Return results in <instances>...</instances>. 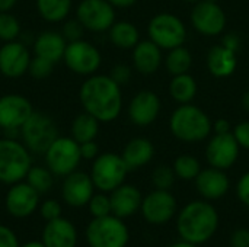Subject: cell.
Listing matches in <instances>:
<instances>
[{"instance_id": "6da1fadb", "label": "cell", "mask_w": 249, "mask_h": 247, "mask_svg": "<svg viewBox=\"0 0 249 247\" xmlns=\"http://www.w3.org/2000/svg\"><path fill=\"white\" fill-rule=\"evenodd\" d=\"M79 98L85 112L93 115L99 122H111L121 112V86L109 76H90L82 84Z\"/></svg>"}, {"instance_id": "7a4b0ae2", "label": "cell", "mask_w": 249, "mask_h": 247, "mask_svg": "<svg viewBox=\"0 0 249 247\" xmlns=\"http://www.w3.org/2000/svg\"><path fill=\"white\" fill-rule=\"evenodd\" d=\"M217 229V210L207 201H193L187 204L177 218V230L181 240L197 246L207 243L216 234Z\"/></svg>"}, {"instance_id": "3957f363", "label": "cell", "mask_w": 249, "mask_h": 247, "mask_svg": "<svg viewBox=\"0 0 249 247\" xmlns=\"http://www.w3.org/2000/svg\"><path fill=\"white\" fill-rule=\"evenodd\" d=\"M31 151L15 138L0 140V182L13 185L23 181L32 167Z\"/></svg>"}, {"instance_id": "277c9868", "label": "cell", "mask_w": 249, "mask_h": 247, "mask_svg": "<svg viewBox=\"0 0 249 247\" xmlns=\"http://www.w3.org/2000/svg\"><path fill=\"white\" fill-rule=\"evenodd\" d=\"M171 131L184 143H198L210 134L212 121L197 106L184 103L171 116Z\"/></svg>"}, {"instance_id": "5b68a950", "label": "cell", "mask_w": 249, "mask_h": 247, "mask_svg": "<svg viewBox=\"0 0 249 247\" xmlns=\"http://www.w3.org/2000/svg\"><path fill=\"white\" fill-rule=\"evenodd\" d=\"M25 147L34 154H45L50 146L60 137L55 121L44 114L34 111L20 128Z\"/></svg>"}, {"instance_id": "8992f818", "label": "cell", "mask_w": 249, "mask_h": 247, "mask_svg": "<svg viewBox=\"0 0 249 247\" xmlns=\"http://www.w3.org/2000/svg\"><path fill=\"white\" fill-rule=\"evenodd\" d=\"M85 234L90 247H125L130 240L125 223L112 214L93 218L88 224Z\"/></svg>"}, {"instance_id": "52a82bcc", "label": "cell", "mask_w": 249, "mask_h": 247, "mask_svg": "<svg viewBox=\"0 0 249 247\" xmlns=\"http://www.w3.org/2000/svg\"><path fill=\"white\" fill-rule=\"evenodd\" d=\"M128 172L130 170L121 156L115 153H104L95 159L90 178L95 188L101 192H112L124 183Z\"/></svg>"}, {"instance_id": "ba28073f", "label": "cell", "mask_w": 249, "mask_h": 247, "mask_svg": "<svg viewBox=\"0 0 249 247\" xmlns=\"http://www.w3.org/2000/svg\"><path fill=\"white\" fill-rule=\"evenodd\" d=\"M44 156L45 165L53 175L66 178L77 169L82 160L80 144L73 137H58Z\"/></svg>"}, {"instance_id": "9c48e42d", "label": "cell", "mask_w": 249, "mask_h": 247, "mask_svg": "<svg viewBox=\"0 0 249 247\" xmlns=\"http://www.w3.org/2000/svg\"><path fill=\"white\" fill-rule=\"evenodd\" d=\"M150 39L160 48L172 49L181 47L187 36L185 25L171 13H159L149 23Z\"/></svg>"}, {"instance_id": "30bf717a", "label": "cell", "mask_w": 249, "mask_h": 247, "mask_svg": "<svg viewBox=\"0 0 249 247\" xmlns=\"http://www.w3.org/2000/svg\"><path fill=\"white\" fill-rule=\"evenodd\" d=\"M63 60L73 73L80 76H92L102 61L98 48L85 39L67 42Z\"/></svg>"}, {"instance_id": "8fae6325", "label": "cell", "mask_w": 249, "mask_h": 247, "mask_svg": "<svg viewBox=\"0 0 249 247\" xmlns=\"http://www.w3.org/2000/svg\"><path fill=\"white\" fill-rule=\"evenodd\" d=\"M76 19L88 31H109L115 23L114 6L108 0H82L76 9Z\"/></svg>"}, {"instance_id": "7c38bea8", "label": "cell", "mask_w": 249, "mask_h": 247, "mask_svg": "<svg viewBox=\"0 0 249 247\" xmlns=\"http://www.w3.org/2000/svg\"><path fill=\"white\" fill-rule=\"evenodd\" d=\"M143 218L155 226L171 221L177 214V199L169 191L155 189L143 198L142 202Z\"/></svg>"}, {"instance_id": "4fadbf2b", "label": "cell", "mask_w": 249, "mask_h": 247, "mask_svg": "<svg viewBox=\"0 0 249 247\" xmlns=\"http://www.w3.org/2000/svg\"><path fill=\"white\" fill-rule=\"evenodd\" d=\"M4 207L12 217L26 218L39 207V194L28 182L20 181L10 185L4 198Z\"/></svg>"}, {"instance_id": "5bb4252c", "label": "cell", "mask_w": 249, "mask_h": 247, "mask_svg": "<svg viewBox=\"0 0 249 247\" xmlns=\"http://www.w3.org/2000/svg\"><path fill=\"white\" fill-rule=\"evenodd\" d=\"M32 103L20 95H4L0 98V128L18 131L32 115Z\"/></svg>"}, {"instance_id": "9a60e30c", "label": "cell", "mask_w": 249, "mask_h": 247, "mask_svg": "<svg viewBox=\"0 0 249 247\" xmlns=\"http://www.w3.org/2000/svg\"><path fill=\"white\" fill-rule=\"evenodd\" d=\"M206 157L212 167L220 170L232 167L239 157V144L233 134H216L206 148Z\"/></svg>"}, {"instance_id": "2e32d148", "label": "cell", "mask_w": 249, "mask_h": 247, "mask_svg": "<svg viewBox=\"0 0 249 247\" xmlns=\"http://www.w3.org/2000/svg\"><path fill=\"white\" fill-rule=\"evenodd\" d=\"M31 58L29 49L23 42H4L0 48V73L9 79H18L28 73Z\"/></svg>"}, {"instance_id": "e0dca14e", "label": "cell", "mask_w": 249, "mask_h": 247, "mask_svg": "<svg viewBox=\"0 0 249 247\" xmlns=\"http://www.w3.org/2000/svg\"><path fill=\"white\" fill-rule=\"evenodd\" d=\"M93 189L95 185L90 175L74 170L64 178L61 185V197L69 207L82 208L89 204L93 197Z\"/></svg>"}, {"instance_id": "ac0fdd59", "label": "cell", "mask_w": 249, "mask_h": 247, "mask_svg": "<svg viewBox=\"0 0 249 247\" xmlns=\"http://www.w3.org/2000/svg\"><path fill=\"white\" fill-rule=\"evenodd\" d=\"M193 26L204 35H219L226 25V15L217 3L198 1L191 13Z\"/></svg>"}, {"instance_id": "d6986e66", "label": "cell", "mask_w": 249, "mask_h": 247, "mask_svg": "<svg viewBox=\"0 0 249 247\" xmlns=\"http://www.w3.org/2000/svg\"><path fill=\"white\" fill-rule=\"evenodd\" d=\"M160 112V99L150 90L139 92L130 102L128 115L130 119L140 127L150 125Z\"/></svg>"}, {"instance_id": "ffe728a7", "label": "cell", "mask_w": 249, "mask_h": 247, "mask_svg": "<svg viewBox=\"0 0 249 247\" xmlns=\"http://www.w3.org/2000/svg\"><path fill=\"white\" fill-rule=\"evenodd\" d=\"M41 242L45 247H76L77 230L71 221L58 217L53 221H47Z\"/></svg>"}, {"instance_id": "44dd1931", "label": "cell", "mask_w": 249, "mask_h": 247, "mask_svg": "<svg viewBox=\"0 0 249 247\" xmlns=\"http://www.w3.org/2000/svg\"><path fill=\"white\" fill-rule=\"evenodd\" d=\"M109 199H111L112 215L123 218V220L136 214L140 210L142 202H143L142 192L136 186L124 185V183L111 192Z\"/></svg>"}, {"instance_id": "7402d4cb", "label": "cell", "mask_w": 249, "mask_h": 247, "mask_svg": "<svg viewBox=\"0 0 249 247\" xmlns=\"http://www.w3.org/2000/svg\"><path fill=\"white\" fill-rule=\"evenodd\" d=\"M229 178L220 169L210 167L204 169L196 178V186L198 194L210 201L220 199L229 191Z\"/></svg>"}, {"instance_id": "603a6c76", "label": "cell", "mask_w": 249, "mask_h": 247, "mask_svg": "<svg viewBox=\"0 0 249 247\" xmlns=\"http://www.w3.org/2000/svg\"><path fill=\"white\" fill-rule=\"evenodd\" d=\"M66 47L67 41L61 33L54 31H45L35 38L34 54L45 60H50L55 64L60 60H63Z\"/></svg>"}, {"instance_id": "cb8c5ba5", "label": "cell", "mask_w": 249, "mask_h": 247, "mask_svg": "<svg viewBox=\"0 0 249 247\" xmlns=\"http://www.w3.org/2000/svg\"><path fill=\"white\" fill-rule=\"evenodd\" d=\"M162 61L160 47L156 45L152 39L142 41L134 47L133 51V63L139 73L142 74H153Z\"/></svg>"}, {"instance_id": "d4e9b609", "label": "cell", "mask_w": 249, "mask_h": 247, "mask_svg": "<svg viewBox=\"0 0 249 247\" xmlns=\"http://www.w3.org/2000/svg\"><path fill=\"white\" fill-rule=\"evenodd\" d=\"M207 66L213 76L216 77H228L233 74L238 66L236 51L229 49L228 47L216 45L209 51L207 55Z\"/></svg>"}, {"instance_id": "484cf974", "label": "cell", "mask_w": 249, "mask_h": 247, "mask_svg": "<svg viewBox=\"0 0 249 247\" xmlns=\"http://www.w3.org/2000/svg\"><path fill=\"white\" fill-rule=\"evenodd\" d=\"M153 154L155 147L147 138H133L124 147L121 157L125 162L128 170H134L147 165L153 159Z\"/></svg>"}, {"instance_id": "4316f807", "label": "cell", "mask_w": 249, "mask_h": 247, "mask_svg": "<svg viewBox=\"0 0 249 247\" xmlns=\"http://www.w3.org/2000/svg\"><path fill=\"white\" fill-rule=\"evenodd\" d=\"M98 132H99V121L88 112L79 114L71 124V137L79 144L95 140Z\"/></svg>"}, {"instance_id": "83f0119b", "label": "cell", "mask_w": 249, "mask_h": 247, "mask_svg": "<svg viewBox=\"0 0 249 247\" xmlns=\"http://www.w3.org/2000/svg\"><path fill=\"white\" fill-rule=\"evenodd\" d=\"M109 39L118 48L123 49L134 48L139 44V31L130 22L125 20L115 22L109 28Z\"/></svg>"}, {"instance_id": "f1b7e54d", "label": "cell", "mask_w": 249, "mask_h": 247, "mask_svg": "<svg viewBox=\"0 0 249 247\" xmlns=\"http://www.w3.org/2000/svg\"><path fill=\"white\" fill-rule=\"evenodd\" d=\"M169 92H171V96L177 102L188 103L194 99V96L197 93V83H196L194 77L190 76L188 73L178 74L172 79V82L169 84Z\"/></svg>"}, {"instance_id": "f546056e", "label": "cell", "mask_w": 249, "mask_h": 247, "mask_svg": "<svg viewBox=\"0 0 249 247\" xmlns=\"http://www.w3.org/2000/svg\"><path fill=\"white\" fill-rule=\"evenodd\" d=\"M36 9L47 22H61L71 9V0H36Z\"/></svg>"}, {"instance_id": "4dcf8cb0", "label": "cell", "mask_w": 249, "mask_h": 247, "mask_svg": "<svg viewBox=\"0 0 249 247\" xmlns=\"http://www.w3.org/2000/svg\"><path fill=\"white\" fill-rule=\"evenodd\" d=\"M193 66V55L191 52L181 47L172 48L166 57V68L171 74L178 76V74H184L187 73Z\"/></svg>"}, {"instance_id": "1f68e13d", "label": "cell", "mask_w": 249, "mask_h": 247, "mask_svg": "<svg viewBox=\"0 0 249 247\" xmlns=\"http://www.w3.org/2000/svg\"><path fill=\"white\" fill-rule=\"evenodd\" d=\"M25 179L39 195L48 192L54 183L53 172L48 167H42V166H32Z\"/></svg>"}, {"instance_id": "d6a6232c", "label": "cell", "mask_w": 249, "mask_h": 247, "mask_svg": "<svg viewBox=\"0 0 249 247\" xmlns=\"http://www.w3.org/2000/svg\"><path fill=\"white\" fill-rule=\"evenodd\" d=\"M174 172L179 179L193 181L201 172V166H200V162L194 156L184 154V156L177 157V160L174 162Z\"/></svg>"}, {"instance_id": "836d02e7", "label": "cell", "mask_w": 249, "mask_h": 247, "mask_svg": "<svg viewBox=\"0 0 249 247\" xmlns=\"http://www.w3.org/2000/svg\"><path fill=\"white\" fill-rule=\"evenodd\" d=\"M20 33L19 20L9 12H0V39L4 42L16 41Z\"/></svg>"}, {"instance_id": "e575fe53", "label": "cell", "mask_w": 249, "mask_h": 247, "mask_svg": "<svg viewBox=\"0 0 249 247\" xmlns=\"http://www.w3.org/2000/svg\"><path fill=\"white\" fill-rule=\"evenodd\" d=\"M175 172L174 167L171 169L169 166L160 165L158 166L153 173H152V183L156 189H163V191H169L175 182Z\"/></svg>"}, {"instance_id": "d590c367", "label": "cell", "mask_w": 249, "mask_h": 247, "mask_svg": "<svg viewBox=\"0 0 249 247\" xmlns=\"http://www.w3.org/2000/svg\"><path fill=\"white\" fill-rule=\"evenodd\" d=\"M88 208H89V213L93 218L107 217V215L112 214L111 199L105 194H93V197L90 198V201L88 204Z\"/></svg>"}, {"instance_id": "8d00e7d4", "label": "cell", "mask_w": 249, "mask_h": 247, "mask_svg": "<svg viewBox=\"0 0 249 247\" xmlns=\"http://www.w3.org/2000/svg\"><path fill=\"white\" fill-rule=\"evenodd\" d=\"M53 68H54L53 61L45 60V58L38 57V55H34L31 58V63H29L28 73L35 79H45L53 73Z\"/></svg>"}, {"instance_id": "74e56055", "label": "cell", "mask_w": 249, "mask_h": 247, "mask_svg": "<svg viewBox=\"0 0 249 247\" xmlns=\"http://www.w3.org/2000/svg\"><path fill=\"white\" fill-rule=\"evenodd\" d=\"M83 31H85L83 25L77 19H71V20H67L64 23L63 31H61V35L66 38L67 42H74V41L82 39Z\"/></svg>"}, {"instance_id": "f35d334b", "label": "cell", "mask_w": 249, "mask_h": 247, "mask_svg": "<svg viewBox=\"0 0 249 247\" xmlns=\"http://www.w3.org/2000/svg\"><path fill=\"white\" fill-rule=\"evenodd\" d=\"M39 214L45 221H53L61 217V205L55 199H47L39 204Z\"/></svg>"}, {"instance_id": "ab89813d", "label": "cell", "mask_w": 249, "mask_h": 247, "mask_svg": "<svg viewBox=\"0 0 249 247\" xmlns=\"http://www.w3.org/2000/svg\"><path fill=\"white\" fill-rule=\"evenodd\" d=\"M109 77H111L117 84L123 86V84H127V83H128V80H130V77H131V70H130V67L125 66V64H118V66H115V67L111 70Z\"/></svg>"}, {"instance_id": "60d3db41", "label": "cell", "mask_w": 249, "mask_h": 247, "mask_svg": "<svg viewBox=\"0 0 249 247\" xmlns=\"http://www.w3.org/2000/svg\"><path fill=\"white\" fill-rule=\"evenodd\" d=\"M233 137L236 138L239 147H244V148H249V121L245 122H241L235 127L233 130Z\"/></svg>"}, {"instance_id": "b9f144b4", "label": "cell", "mask_w": 249, "mask_h": 247, "mask_svg": "<svg viewBox=\"0 0 249 247\" xmlns=\"http://www.w3.org/2000/svg\"><path fill=\"white\" fill-rule=\"evenodd\" d=\"M0 247H20L16 234L3 224H0Z\"/></svg>"}, {"instance_id": "7bdbcfd3", "label": "cell", "mask_w": 249, "mask_h": 247, "mask_svg": "<svg viewBox=\"0 0 249 247\" xmlns=\"http://www.w3.org/2000/svg\"><path fill=\"white\" fill-rule=\"evenodd\" d=\"M236 194H238V198L239 201L249 207V172H247L238 182V186H236Z\"/></svg>"}, {"instance_id": "ee69618b", "label": "cell", "mask_w": 249, "mask_h": 247, "mask_svg": "<svg viewBox=\"0 0 249 247\" xmlns=\"http://www.w3.org/2000/svg\"><path fill=\"white\" fill-rule=\"evenodd\" d=\"M231 247H249V230L238 229L231 237Z\"/></svg>"}, {"instance_id": "f6af8a7d", "label": "cell", "mask_w": 249, "mask_h": 247, "mask_svg": "<svg viewBox=\"0 0 249 247\" xmlns=\"http://www.w3.org/2000/svg\"><path fill=\"white\" fill-rule=\"evenodd\" d=\"M99 147L98 144L95 143V140L92 141H86V143H82L80 144V154H82V159H86V160H95L99 154Z\"/></svg>"}, {"instance_id": "bcb514c9", "label": "cell", "mask_w": 249, "mask_h": 247, "mask_svg": "<svg viewBox=\"0 0 249 247\" xmlns=\"http://www.w3.org/2000/svg\"><path fill=\"white\" fill-rule=\"evenodd\" d=\"M229 130H231V124H229L226 119L220 118V119H217V121L214 122V131H216V134H226V132H231Z\"/></svg>"}, {"instance_id": "7dc6e473", "label": "cell", "mask_w": 249, "mask_h": 247, "mask_svg": "<svg viewBox=\"0 0 249 247\" xmlns=\"http://www.w3.org/2000/svg\"><path fill=\"white\" fill-rule=\"evenodd\" d=\"M223 45L228 47L229 49L232 51H238V47H239V39L235 36V35H228L225 39H223Z\"/></svg>"}, {"instance_id": "c3c4849f", "label": "cell", "mask_w": 249, "mask_h": 247, "mask_svg": "<svg viewBox=\"0 0 249 247\" xmlns=\"http://www.w3.org/2000/svg\"><path fill=\"white\" fill-rule=\"evenodd\" d=\"M114 7H130L133 6L137 0H108Z\"/></svg>"}, {"instance_id": "681fc988", "label": "cell", "mask_w": 249, "mask_h": 247, "mask_svg": "<svg viewBox=\"0 0 249 247\" xmlns=\"http://www.w3.org/2000/svg\"><path fill=\"white\" fill-rule=\"evenodd\" d=\"M18 0H0V12H10Z\"/></svg>"}, {"instance_id": "f907efd6", "label": "cell", "mask_w": 249, "mask_h": 247, "mask_svg": "<svg viewBox=\"0 0 249 247\" xmlns=\"http://www.w3.org/2000/svg\"><path fill=\"white\" fill-rule=\"evenodd\" d=\"M168 247H198L197 245H193V243H188V242H185V240H181V242H178V243H174V245H171V246Z\"/></svg>"}, {"instance_id": "816d5d0a", "label": "cell", "mask_w": 249, "mask_h": 247, "mask_svg": "<svg viewBox=\"0 0 249 247\" xmlns=\"http://www.w3.org/2000/svg\"><path fill=\"white\" fill-rule=\"evenodd\" d=\"M242 105H244L245 111H248L249 112V90L248 92H245L244 96H242Z\"/></svg>"}, {"instance_id": "f5cc1de1", "label": "cell", "mask_w": 249, "mask_h": 247, "mask_svg": "<svg viewBox=\"0 0 249 247\" xmlns=\"http://www.w3.org/2000/svg\"><path fill=\"white\" fill-rule=\"evenodd\" d=\"M20 247H45V245L42 242H28Z\"/></svg>"}, {"instance_id": "db71d44e", "label": "cell", "mask_w": 249, "mask_h": 247, "mask_svg": "<svg viewBox=\"0 0 249 247\" xmlns=\"http://www.w3.org/2000/svg\"><path fill=\"white\" fill-rule=\"evenodd\" d=\"M184 1H188V3H196V1H198V0H184Z\"/></svg>"}, {"instance_id": "11a10c76", "label": "cell", "mask_w": 249, "mask_h": 247, "mask_svg": "<svg viewBox=\"0 0 249 247\" xmlns=\"http://www.w3.org/2000/svg\"><path fill=\"white\" fill-rule=\"evenodd\" d=\"M204 1H212V3H216L217 0H204Z\"/></svg>"}]
</instances>
